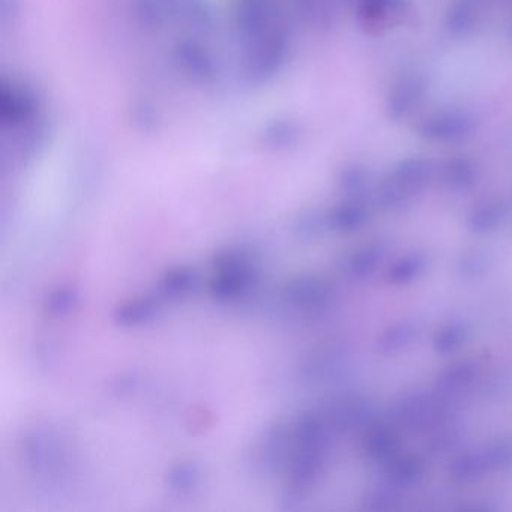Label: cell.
<instances>
[{"mask_svg":"<svg viewBox=\"0 0 512 512\" xmlns=\"http://www.w3.org/2000/svg\"><path fill=\"white\" fill-rule=\"evenodd\" d=\"M257 280L259 272L254 268V263L217 269L211 281V293L220 301H233L247 295L256 286Z\"/></svg>","mask_w":512,"mask_h":512,"instance_id":"6da1fadb","label":"cell"},{"mask_svg":"<svg viewBox=\"0 0 512 512\" xmlns=\"http://www.w3.org/2000/svg\"><path fill=\"white\" fill-rule=\"evenodd\" d=\"M290 437L292 434L281 422L272 425L263 434L256 452L257 464L263 467L266 473L278 472L281 467L286 466L289 458Z\"/></svg>","mask_w":512,"mask_h":512,"instance_id":"7a4b0ae2","label":"cell"},{"mask_svg":"<svg viewBox=\"0 0 512 512\" xmlns=\"http://www.w3.org/2000/svg\"><path fill=\"white\" fill-rule=\"evenodd\" d=\"M284 296L293 307L313 313V311L322 310L323 307H326L329 299V289L316 278L304 277L290 281L284 287Z\"/></svg>","mask_w":512,"mask_h":512,"instance_id":"3957f363","label":"cell"},{"mask_svg":"<svg viewBox=\"0 0 512 512\" xmlns=\"http://www.w3.org/2000/svg\"><path fill=\"white\" fill-rule=\"evenodd\" d=\"M163 301L164 298L160 293H154L145 298L125 302L115 311V320L119 325L124 326L143 325L157 316Z\"/></svg>","mask_w":512,"mask_h":512,"instance_id":"277c9868","label":"cell"},{"mask_svg":"<svg viewBox=\"0 0 512 512\" xmlns=\"http://www.w3.org/2000/svg\"><path fill=\"white\" fill-rule=\"evenodd\" d=\"M200 283V274L197 269L190 268V266H178L164 275L161 281L160 293L164 299L178 298L182 295H190L196 292Z\"/></svg>","mask_w":512,"mask_h":512,"instance_id":"5b68a950","label":"cell"},{"mask_svg":"<svg viewBox=\"0 0 512 512\" xmlns=\"http://www.w3.org/2000/svg\"><path fill=\"white\" fill-rule=\"evenodd\" d=\"M200 476H202L200 467L196 463L187 461V463L176 464L169 470L167 484L179 493H190L199 485Z\"/></svg>","mask_w":512,"mask_h":512,"instance_id":"8992f818","label":"cell"},{"mask_svg":"<svg viewBox=\"0 0 512 512\" xmlns=\"http://www.w3.org/2000/svg\"><path fill=\"white\" fill-rule=\"evenodd\" d=\"M77 305V295L71 289H58L47 299V308L55 316L71 313Z\"/></svg>","mask_w":512,"mask_h":512,"instance_id":"52a82bcc","label":"cell"},{"mask_svg":"<svg viewBox=\"0 0 512 512\" xmlns=\"http://www.w3.org/2000/svg\"><path fill=\"white\" fill-rule=\"evenodd\" d=\"M377 253L374 250L362 251L352 259V271L356 274H364L370 271L376 263Z\"/></svg>","mask_w":512,"mask_h":512,"instance_id":"ba28073f","label":"cell"}]
</instances>
